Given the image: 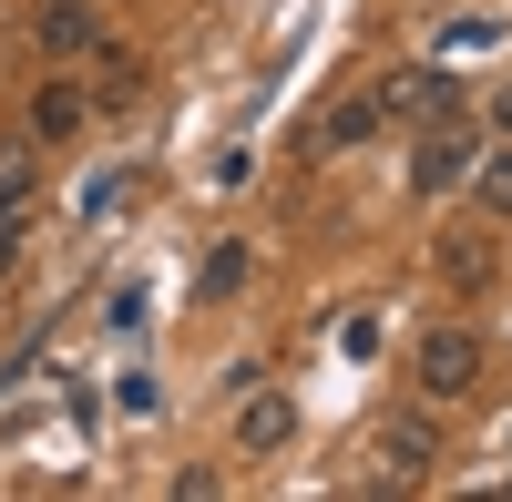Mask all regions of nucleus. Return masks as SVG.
<instances>
[{
	"label": "nucleus",
	"instance_id": "nucleus-2",
	"mask_svg": "<svg viewBox=\"0 0 512 502\" xmlns=\"http://www.w3.org/2000/svg\"><path fill=\"white\" fill-rule=\"evenodd\" d=\"M379 462H390V482H379V492H410L420 472L441 462V421H431V400H400V410H379Z\"/></svg>",
	"mask_w": 512,
	"mask_h": 502
},
{
	"label": "nucleus",
	"instance_id": "nucleus-12",
	"mask_svg": "<svg viewBox=\"0 0 512 502\" xmlns=\"http://www.w3.org/2000/svg\"><path fill=\"white\" fill-rule=\"evenodd\" d=\"M369 123H379V103H338V113L318 123V154H349V144L369 134Z\"/></svg>",
	"mask_w": 512,
	"mask_h": 502
},
{
	"label": "nucleus",
	"instance_id": "nucleus-11",
	"mask_svg": "<svg viewBox=\"0 0 512 502\" xmlns=\"http://www.w3.org/2000/svg\"><path fill=\"white\" fill-rule=\"evenodd\" d=\"M144 103V62L123 52V62H103V93H93V113H134Z\"/></svg>",
	"mask_w": 512,
	"mask_h": 502
},
{
	"label": "nucleus",
	"instance_id": "nucleus-1",
	"mask_svg": "<svg viewBox=\"0 0 512 502\" xmlns=\"http://www.w3.org/2000/svg\"><path fill=\"white\" fill-rule=\"evenodd\" d=\"M410 390L431 400V410H451V400H472V390H482V339H472V328H451V318H441L431 339L410 349Z\"/></svg>",
	"mask_w": 512,
	"mask_h": 502
},
{
	"label": "nucleus",
	"instance_id": "nucleus-5",
	"mask_svg": "<svg viewBox=\"0 0 512 502\" xmlns=\"http://www.w3.org/2000/svg\"><path fill=\"white\" fill-rule=\"evenodd\" d=\"M82 123H93V93H82V82H41V93H31V123H21V134H31L41 154H52V144H72V134H82Z\"/></svg>",
	"mask_w": 512,
	"mask_h": 502
},
{
	"label": "nucleus",
	"instance_id": "nucleus-8",
	"mask_svg": "<svg viewBox=\"0 0 512 502\" xmlns=\"http://www.w3.org/2000/svg\"><path fill=\"white\" fill-rule=\"evenodd\" d=\"M379 113H410V123L420 113H451V82L441 72H390V82H379Z\"/></svg>",
	"mask_w": 512,
	"mask_h": 502
},
{
	"label": "nucleus",
	"instance_id": "nucleus-3",
	"mask_svg": "<svg viewBox=\"0 0 512 502\" xmlns=\"http://www.w3.org/2000/svg\"><path fill=\"white\" fill-rule=\"evenodd\" d=\"M472 154H482V144L461 134V123H441V134H420V144H410V195H420V205L461 195V175H472Z\"/></svg>",
	"mask_w": 512,
	"mask_h": 502
},
{
	"label": "nucleus",
	"instance_id": "nucleus-7",
	"mask_svg": "<svg viewBox=\"0 0 512 502\" xmlns=\"http://www.w3.org/2000/svg\"><path fill=\"white\" fill-rule=\"evenodd\" d=\"M461 185H472V205H482L492 226H512V144H492V154H472V175H461Z\"/></svg>",
	"mask_w": 512,
	"mask_h": 502
},
{
	"label": "nucleus",
	"instance_id": "nucleus-4",
	"mask_svg": "<svg viewBox=\"0 0 512 502\" xmlns=\"http://www.w3.org/2000/svg\"><path fill=\"white\" fill-rule=\"evenodd\" d=\"M31 41H41L52 62H82V52H103V11H93V0H41V11H31Z\"/></svg>",
	"mask_w": 512,
	"mask_h": 502
},
{
	"label": "nucleus",
	"instance_id": "nucleus-15",
	"mask_svg": "<svg viewBox=\"0 0 512 502\" xmlns=\"http://www.w3.org/2000/svg\"><path fill=\"white\" fill-rule=\"evenodd\" d=\"M492 123H502V134H512V82H502V103H492Z\"/></svg>",
	"mask_w": 512,
	"mask_h": 502
},
{
	"label": "nucleus",
	"instance_id": "nucleus-10",
	"mask_svg": "<svg viewBox=\"0 0 512 502\" xmlns=\"http://www.w3.org/2000/svg\"><path fill=\"white\" fill-rule=\"evenodd\" d=\"M31 185H41V144L11 134V144H0V205H31Z\"/></svg>",
	"mask_w": 512,
	"mask_h": 502
},
{
	"label": "nucleus",
	"instance_id": "nucleus-6",
	"mask_svg": "<svg viewBox=\"0 0 512 502\" xmlns=\"http://www.w3.org/2000/svg\"><path fill=\"white\" fill-rule=\"evenodd\" d=\"M297 441V400L287 390H246V410H236V451H287Z\"/></svg>",
	"mask_w": 512,
	"mask_h": 502
},
{
	"label": "nucleus",
	"instance_id": "nucleus-13",
	"mask_svg": "<svg viewBox=\"0 0 512 502\" xmlns=\"http://www.w3.org/2000/svg\"><path fill=\"white\" fill-rule=\"evenodd\" d=\"M205 298H236V287H246V246H216V257H205Z\"/></svg>",
	"mask_w": 512,
	"mask_h": 502
},
{
	"label": "nucleus",
	"instance_id": "nucleus-9",
	"mask_svg": "<svg viewBox=\"0 0 512 502\" xmlns=\"http://www.w3.org/2000/svg\"><path fill=\"white\" fill-rule=\"evenodd\" d=\"M441 277L451 287H492V236H441Z\"/></svg>",
	"mask_w": 512,
	"mask_h": 502
},
{
	"label": "nucleus",
	"instance_id": "nucleus-14",
	"mask_svg": "<svg viewBox=\"0 0 512 502\" xmlns=\"http://www.w3.org/2000/svg\"><path fill=\"white\" fill-rule=\"evenodd\" d=\"M21 216L31 205H0V277H11V257H21Z\"/></svg>",
	"mask_w": 512,
	"mask_h": 502
}]
</instances>
